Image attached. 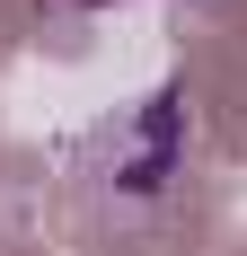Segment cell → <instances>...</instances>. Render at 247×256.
Masks as SVG:
<instances>
[{"label": "cell", "instance_id": "obj_1", "mask_svg": "<svg viewBox=\"0 0 247 256\" xmlns=\"http://www.w3.org/2000/svg\"><path fill=\"white\" fill-rule=\"evenodd\" d=\"M186 159V88H150L115 132H106V186L115 194H159Z\"/></svg>", "mask_w": 247, "mask_h": 256}, {"label": "cell", "instance_id": "obj_2", "mask_svg": "<svg viewBox=\"0 0 247 256\" xmlns=\"http://www.w3.org/2000/svg\"><path fill=\"white\" fill-rule=\"evenodd\" d=\"M53 9H115V0H53Z\"/></svg>", "mask_w": 247, "mask_h": 256}]
</instances>
